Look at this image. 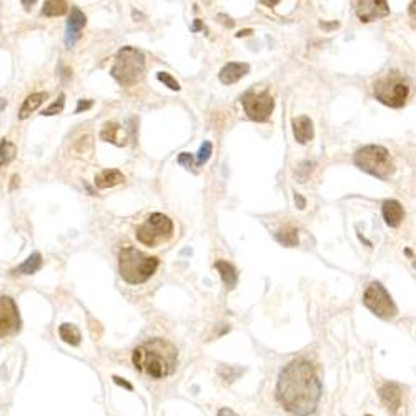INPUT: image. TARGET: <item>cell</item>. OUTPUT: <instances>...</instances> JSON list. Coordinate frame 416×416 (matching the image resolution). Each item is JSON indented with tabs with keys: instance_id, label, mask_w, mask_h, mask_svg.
<instances>
[{
	"instance_id": "obj_2",
	"label": "cell",
	"mask_w": 416,
	"mask_h": 416,
	"mask_svg": "<svg viewBox=\"0 0 416 416\" xmlns=\"http://www.w3.org/2000/svg\"><path fill=\"white\" fill-rule=\"evenodd\" d=\"M132 361L138 371L145 373L150 378L160 379L173 375L177 370L178 349L168 340L153 338L134 349Z\"/></svg>"
},
{
	"instance_id": "obj_13",
	"label": "cell",
	"mask_w": 416,
	"mask_h": 416,
	"mask_svg": "<svg viewBox=\"0 0 416 416\" xmlns=\"http://www.w3.org/2000/svg\"><path fill=\"white\" fill-rule=\"evenodd\" d=\"M379 398H381V401H383V405L387 406V409L390 413H398V409H400L401 406V395H403V391H401V387L398 383H393V381H390V383H385L381 388H379Z\"/></svg>"
},
{
	"instance_id": "obj_3",
	"label": "cell",
	"mask_w": 416,
	"mask_h": 416,
	"mask_svg": "<svg viewBox=\"0 0 416 416\" xmlns=\"http://www.w3.org/2000/svg\"><path fill=\"white\" fill-rule=\"evenodd\" d=\"M158 258L148 257L143 251L125 246L118 253V270L122 278L130 285L145 283L158 268Z\"/></svg>"
},
{
	"instance_id": "obj_18",
	"label": "cell",
	"mask_w": 416,
	"mask_h": 416,
	"mask_svg": "<svg viewBox=\"0 0 416 416\" xmlns=\"http://www.w3.org/2000/svg\"><path fill=\"white\" fill-rule=\"evenodd\" d=\"M123 173L117 170V168H107V170L100 172L97 177H95V185L99 188H112V186L123 183Z\"/></svg>"
},
{
	"instance_id": "obj_17",
	"label": "cell",
	"mask_w": 416,
	"mask_h": 416,
	"mask_svg": "<svg viewBox=\"0 0 416 416\" xmlns=\"http://www.w3.org/2000/svg\"><path fill=\"white\" fill-rule=\"evenodd\" d=\"M100 138L104 142H110L117 147H123L126 143V135L123 134L122 126L115 122H108L104 125V130L100 132Z\"/></svg>"
},
{
	"instance_id": "obj_41",
	"label": "cell",
	"mask_w": 416,
	"mask_h": 416,
	"mask_svg": "<svg viewBox=\"0 0 416 416\" xmlns=\"http://www.w3.org/2000/svg\"><path fill=\"white\" fill-rule=\"evenodd\" d=\"M5 105H7V102H5L4 99H0V110H2V108H4Z\"/></svg>"
},
{
	"instance_id": "obj_37",
	"label": "cell",
	"mask_w": 416,
	"mask_h": 416,
	"mask_svg": "<svg viewBox=\"0 0 416 416\" xmlns=\"http://www.w3.org/2000/svg\"><path fill=\"white\" fill-rule=\"evenodd\" d=\"M15 185H19V175H14L12 177V185H10V190L15 188Z\"/></svg>"
},
{
	"instance_id": "obj_12",
	"label": "cell",
	"mask_w": 416,
	"mask_h": 416,
	"mask_svg": "<svg viewBox=\"0 0 416 416\" xmlns=\"http://www.w3.org/2000/svg\"><path fill=\"white\" fill-rule=\"evenodd\" d=\"M87 23V17L85 14L78 9V7H72L70 10V17L67 20V30H65V45L74 47L77 44V40L80 39V32L82 28L85 27Z\"/></svg>"
},
{
	"instance_id": "obj_39",
	"label": "cell",
	"mask_w": 416,
	"mask_h": 416,
	"mask_svg": "<svg viewBox=\"0 0 416 416\" xmlns=\"http://www.w3.org/2000/svg\"><path fill=\"white\" fill-rule=\"evenodd\" d=\"M251 34V30L248 28V30H240V32L237 34V37H243V35H250Z\"/></svg>"
},
{
	"instance_id": "obj_35",
	"label": "cell",
	"mask_w": 416,
	"mask_h": 416,
	"mask_svg": "<svg viewBox=\"0 0 416 416\" xmlns=\"http://www.w3.org/2000/svg\"><path fill=\"white\" fill-rule=\"evenodd\" d=\"M295 203H297V207L300 208V210H303L305 207H306V200L303 197H301L300 194H295Z\"/></svg>"
},
{
	"instance_id": "obj_11",
	"label": "cell",
	"mask_w": 416,
	"mask_h": 416,
	"mask_svg": "<svg viewBox=\"0 0 416 416\" xmlns=\"http://www.w3.org/2000/svg\"><path fill=\"white\" fill-rule=\"evenodd\" d=\"M390 14V7L385 0H370L357 4V15L361 22H373Z\"/></svg>"
},
{
	"instance_id": "obj_32",
	"label": "cell",
	"mask_w": 416,
	"mask_h": 416,
	"mask_svg": "<svg viewBox=\"0 0 416 416\" xmlns=\"http://www.w3.org/2000/svg\"><path fill=\"white\" fill-rule=\"evenodd\" d=\"M92 105H93V100H78L75 113H82V112H85V110H88V108H92Z\"/></svg>"
},
{
	"instance_id": "obj_27",
	"label": "cell",
	"mask_w": 416,
	"mask_h": 416,
	"mask_svg": "<svg viewBox=\"0 0 416 416\" xmlns=\"http://www.w3.org/2000/svg\"><path fill=\"white\" fill-rule=\"evenodd\" d=\"M212 152H213V145L212 142H203V145L198 150V155H197V165L202 167L208 162V158L212 156Z\"/></svg>"
},
{
	"instance_id": "obj_15",
	"label": "cell",
	"mask_w": 416,
	"mask_h": 416,
	"mask_svg": "<svg viewBox=\"0 0 416 416\" xmlns=\"http://www.w3.org/2000/svg\"><path fill=\"white\" fill-rule=\"evenodd\" d=\"M292 126H293L295 140H297L298 143H301V145L308 143L313 138V135H315V132H313V122L310 120V117H306V115L293 118Z\"/></svg>"
},
{
	"instance_id": "obj_9",
	"label": "cell",
	"mask_w": 416,
	"mask_h": 416,
	"mask_svg": "<svg viewBox=\"0 0 416 416\" xmlns=\"http://www.w3.org/2000/svg\"><path fill=\"white\" fill-rule=\"evenodd\" d=\"M242 104L245 108V113L253 122H267L271 112L275 108V100L270 95V92H248L242 97Z\"/></svg>"
},
{
	"instance_id": "obj_19",
	"label": "cell",
	"mask_w": 416,
	"mask_h": 416,
	"mask_svg": "<svg viewBox=\"0 0 416 416\" xmlns=\"http://www.w3.org/2000/svg\"><path fill=\"white\" fill-rule=\"evenodd\" d=\"M215 268L218 270V273L221 276V280L223 283L227 285L228 290H232V288H235V285H237V281H238V275H237V270H235V267L230 263V262H225V260H218L215 263Z\"/></svg>"
},
{
	"instance_id": "obj_42",
	"label": "cell",
	"mask_w": 416,
	"mask_h": 416,
	"mask_svg": "<svg viewBox=\"0 0 416 416\" xmlns=\"http://www.w3.org/2000/svg\"><path fill=\"white\" fill-rule=\"evenodd\" d=\"M365 416H371V414H365Z\"/></svg>"
},
{
	"instance_id": "obj_10",
	"label": "cell",
	"mask_w": 416,
	"mask_h": 416,
	"mask_svg": "<svg viewBox=\"0 0 416 416\" xmlns=\"http://www.w3.org/2000/svg\"><path fill=\"white\" fill-rule=\"evenodd\" d=\"M20 328V315L15 301L0 295V338L14 335Z\"/></svg>"
},
{
	"instance_id": "obj_29",
	"label": "cell",
	"mask_w": 416,
	"mask_h": 416,
	"mask_svg": "<svg viewBox=\"0 0 416 416\" xmlns=\"http://www.w3.org/2000/svg\"><path fill=\"white\" fill-rule=\"evenodd\" d=\"M156 78H158L162 83H165L170 90H177V92L180 90V83L175 80L170 74H167V72H158V74H156Z\"/></svg>"
},
{
	"instance_id": "obj_6",
	"label": "cell",
	"mask_w": 416,
	"mask_h": 416,
	"mask_svg": "<svg viewBox=\"0 0 416 416\" xmlns=\"http://www.w3.org/2000/svg\"><path fill=\"white\" fill-rule=\"evenodd\" d=\"M353 162L360 170L373 175L379 180H387L395 173L393 158L381 145H366L360 148L353 156Z\"/></svg>"
},
{
	"instance_id": "obj_33",
	"label": "cell",
	"mask_w": 416,
	"mask_h": 416,
	"mask_svg": "<svg viewBox=\"0 0 416 416\" xmlns=\"http://www.w3.org/2000/svg\"><path fill=\"white\" fill-rule=\"evenodd\" d=\"M112 379H113V383L118 385V387H123L125 390H129V391L134 390V387H132V385H130L129 381H126V379H123V378H120V376H117V375H113Z\"/></svg>"
},
{
	"instance_id": "obj_28",
	"label": "cell",
	"mask_w": 416,
	"mask_h": 416,
	"mask_svg": "<svg viewBox=\"0 0 416 416\" xmlns=\"http://www.w3.org/2000/svg\"><path fill=\"white\" fill-rule=\"evenodd\" d=\"M63 105H65V95L60 93V97H58L57 102H53L50 107H47L45 110H42V115H45V117L57 115V113H60L63 110Z\"/></svg>"
},
{
	"instance_id": "obj_23",
	"label": "cell",
	"mask_w": 416,
	"mask_h": 416,
	"mask_svg": "<svg viewBox=\"0 0 416 416\" xmlns=\"http://www.w3.org/2000/svg\"><path fill=\"white\" fill-rule=\"evenodd\" d=\"M69 10V4L63 2V0H49V2L44 4L42 7V15L45 17H58L67 14Z\"/></svg>"
},
{
	"instance_id": "obj_5",
	"label": "cell",
	"mask_w": 416,
	"mask_h": 416,
	"mask_svg": "<svg viewBox=\"0 0 416 416\" xmlns=\"http://www.w3.org/2000/svg\"><path fill=\"white\" fill-rule=\"evenodd\" d=\"M145 74V57L134 47L120 49L115 58V65L110 70V75L120 85H135Z\"/></svg>"
},
{
	"instance_id": "obj_24",
	"label": "cell",
	"mask_w": 416,
	"mask_h": 416,
	"mask_svg": "<svg viewBox=\"0 0 416 416\" xmlns=\"http://www.w3.org/2000/svg\"><path fill=\"white\" fill-rule=\"evenodd\" d=\"M276 242L285 246H297L298 245V232L293 227H283L275 233Z\"/></svg>"
},
{
	"instance_id": "obj_8",
	"label": "cell",
	"mask_w": 416,
	"mask_h": 416,
	"mask_svg": "<svg viewBox=\"0 0 416 416\" xmlns=\"http://www.w3.org/2000/svg\"><path fill=\"white\" fill-rule=\"evenodd\" d=\"M363 303L373 315H376L378 318H383V319L395 318L398 313V308L393 298H391V295L379 281L370 283V286L366 288V292L363 295Z\"/></svg>"
},
{
	"instance_id": "obj_25",
	"label": "cell",
	"mask_w": 416,
	"mask_h": 416,
	"mask_svg": "<svg viewBox=\"0 0 416 416\" xmlns=\"http://www.w3.org/2000/svg\"><path fill=\"white\" fill-rule=\"evenodd\" d=\"M15 155H17V145L7 140V138H4V140L0 142V168L10 164V162L15 158Z\"/></svg>"
},
{
	"instance_id": "obj_14",
	"label": "cell",
	"mask_w": 416,
	"mask_h": 416,
	"mask_svg": "<svg viewBox=\"0 0 416 416\" xmlns=\"http://www.w3.org/2000/svg\"><path fill=\"white\" fill-rule=\"evenodd\" d=\"M248 72H250L248 63L230 62L220 70L218 78H220L221 83H225V85H232V83H237L240 78H243L246 74H248Z\"/></svg>"
},
{
	"instance_id": "obj_21",
	"label": "cell",
	"mask_w": 416,
	"mask_h": 416,
	"mask_svg": "<svg viewBox=\"0 0 416 416\" xmlns=\"http://www.w3.org/2000/svg\"><path fill=\"white\" fill-rule=\"evenodd\" d=\"M42 268V257L40 253H32L25 262L12 270V275H34Z\"/></svg>"
},
{
	"instance_id": "obj_34",
	"label": "cell",
	"mask_w": 416,
	"mask_h": 416,
	"mask_svg": "<svg viewBox=\"0 0 416 416\" xmlns=\"http://www.w3.org/2000/svg\"><path fill=\"white\" fill-rule=\"evenodd\" d=\"M408 14H409V19H411L413 27H416V2H411V5H409Z\"/></svg>"
},
{
	"instance_id": "obj_38",
	"label": "cell",
	"mask_w": 416,
	"mask_h": 416,
	"mask_svg": "<svg viewBox=\"0 0 416 416\" xmlns=\"http://www.w3.org/2000/svg\"><path fill=\"white\" fill-rule=\"evenodd\" d=\"M200 28H202V22L197 19L195 23H194V28H191V30H194V32H197V30H200Z\"/></svg>"
},
{
	"instance_id": "obj_31",
	"label": "cell",
	"mask_w": 416,
	"mask_h": 416,
	"mask_svg": "<svg viewBox=\"0 0 416 416\" xmlns=\"http://www.w3.org/2000/svg\"><path fill=\"white\" fill-rule=\"evenodd\" d=\"M177 162H178V164L182 165V167H186V168H190L191 165H194V156H191L190 153L183 152V153H180V155H178Z\"/></svg>"
},
{
	"instance_id": "obj_7",
	"label": "cell",
	"mask_w": 416,
	"mask_h": 416,
	"mask_svg": "<svg viewBox=\"0 0 416 416\" xmlns=\"http://www.w3.org/2000/svg\"><path fill=\"white\" fill-rule=\"evenodd\" d=\"M173 233V221L164 213H152L142 225L137 227L135 237L147 246H158L170 240Z\"/></svg>"
},
{
	"instance_id": "obj_4",
	"label": "cell",
	"mask_w": 416,
	"mask_h": 416,
	"mask_svg": "<svg viewBox=\"0 0 416 416\" xmlns=\"http://www.w3.org/2000/svg\"><path fill=\"white\" fill-rule=\"evenodd\" d=\"M373 95L378 102L391 108L405 107L409 95L408 78L398 70H391L373 83Z\"/></svg>"
},
{
	"instance_id": "obj_1",
	"label": "cell",
	"mask_w": 416,
	"mask_h": 416,
	"mask_svg": "<svg viewBox=\"0 0 416 416\" xmlns=\"http://www.w3.org/2000/svg\"><path fill=\"white\" fill-rule=\"evenodd\" d=\"M276 398L295 416H310L315 411L322 398V383L310 361L298 358L283 368L276 385Z\"/></svg>"
},
{
	"instance_id": "obj_22",
	"label": "cell",
	"mask_w": 416,
	"mask_h": 416,
	"mask_svg": "<svg viewBox=\"0 0 416 416\" xmlns=\"http://www.w3.org/2000/svg\"><path fill=\"white\" fill-rule=\"evenodd\" d=\"M58 335L65 343H69V345H72V346H78V345H80V341H82L80 330H78L75 325H70V323L60 325Z\"/></svg>"
},
{
	"instance_id": "obj_36",
	"label": "cell",
	"mask_w": 416,
	"mask_h": 416,
	"mask_svg": "<svg viewBox=\"0 0 416 416\" xmlns=\"http://www.w3.org/2000/svg\"><path fill=\"white\" fill-rule=\"evenodd\" d=\"M216 416H238V414L235 413L233 409H230V408H221Z\"/></svg>"
},
{
	"instance_id": "obj_40",
	"label": "cell",
	"mask_w": 416,
	"mask_h": 416,
	"mask_svg": "<svg viewBox=\"0 0 416 416\" xmlns=\"http://www.w3.org/2000/svg\"><path fill=\"white\" fill-rule=\"evenodd\" d=\"M319 25H322V27H327V28H330V27H338V22H333V23H319Z\"/></svg>"
},
{
	"instance_id": "obj_26",
	"label": "cell",
	"mask_w": 416,
	"mask_h": 416,
	"mask_svg": "<svg viewBox=\"0 0 416 416\" xmlns=\"http://www.w3.org/2000/svg\"><path fill=\"white\" fill-rule=\"evenodd\" d=\"M245 373L243 368H238V366H227V365H221L218 368V375L220 378L223 379L225 383H233L235 379H238Z\"/></svg>"
},
{
	"instance_id": "obj_30",
	"label": "cell",
	"mask_w": 416,
	"mask_h": 416,
	"mask_svg": "<svg viewBox=\"0 0 416 416\" xmlns=\"http://www.w3.org/2000/svg\"><path fill=\"white\" fill-rule=\"evenodd\" d=\"M313 162H303V164H300L298 170H297V177H298V182H306V178H308L310 172L313 170Z\"/></svg>"
},
{
	"instance_id": "obj_16",
	"label": "cell",
	"mask_w": 416,
	"mask_h": 416,
	"mask_svg": "<svg viewBox=\"0 0 416 416\" xmlns=\"http://www.w3.org/2000/svg\"><path fill=\"white\" fill-rule=\"evenodd\" d=\"M383 218L387 221L388 227H400L403 218H405V210H403L401 203L398 200H385L383 208H381Z\"/></svg>"
},
{
	"instance_id": "obj_20",
	"label": "cell",
	"mask_w": 416,
	"mask_h": 416,
	"mask_svg": "<svg viewBox=\"0 0 416 416\" xmlns=\"http://www.w3.org/2000/svg\"><path fill=\"white\" fill-rule=\"evenodd\" d=\"M49 97L45 92H37V93H32V95H28V97L23 100V104L20 107V112H19V118L20 120H25L30 113L35 112L37 108L44 104V100Z\"/></svg>"
}]
</instances>
